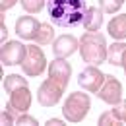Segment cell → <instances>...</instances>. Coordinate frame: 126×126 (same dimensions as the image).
I'll list each match as a JSON object with an SVG mask.
<instances>
[{
  "mask_svg": "<svg viewBox=\"0 0 126 126\" xmlns=\"http://www.w3.org/2000/svg\"><path fill=\"white\" fill-rule=\"evenodd\" d=\"M47 10L52 25L76 29L83 25L87 6L83 0H47Z\"/></svg>",
  "mask_w": 126,
  "mask_h": 126,
  "instance_id": "6da1fadb",
  "label": "cell"
},
{
  "mask_svg": "<svg viewBox=\"0 0 126 126\" xmlns=\"http://www.w3.org/2000/svg\"><path fill=\"white\" fill-rule=\"evenodd\" d=\"M79 52H81V60L87 64L99 66L107 62L109 47L105 35H101L99 31H85L79 39Z\"/></svg>",
  "mask_w": 126,
  "mask_h": 126,
  "instance_id": "7a4b0ae2",
  "label": "cell"
},
{
  "mask_svg": "<svg viewBox=\"0 0 126 126\" xmlns=\"http://www.w3.org/2000/svg\"><path fill=\"white\" fill-rule=\"evenodd\" d=\"M89 109H91L89 95L81 93V91H74V93H70L66 97V101H64V105H62V114L68 122L76 124V122H81L87 116Z\"/></svg>",
  "mask_w": 126,
  "mask_h": 126,
  "instance_id": "3957f363",
  "label": "cell"
},
{
  "mask_svg": "<svg viewBox=\"0 0 126 126\" xmlns=\"http://www.w3.org/2000/svg\"><path fill=\"white\" fill-rule=\"evenodd\" d=\"M64 91H66V85H62L60 81H56L54 78L48 76L37 89V101L41 107H54L62 99Z\"/></svg>",
  "mask_w": 126,
  "mask_h": 126,
  "instance_id": "277c9868",
  "label": "cell"
},
{
  "mask_svg": "<svg viewBox=\"0 0 126 126\" xmlns=\"http://www.w3.org/2000/svg\"><path fill=\"white\" fill-rule=\"evenodd\" d=\"M21 70L25 76H41L45 70H47V56L45 52L41 50V47H35V45H27V54L21 62Z\"/></svg>",
  "mask_w": 126,
  "mask_h": 126,
  "instance_id": "5b68a950",
  "label": "cell"
},
{
  "mask_svg": "<svg viewBox=\"0 0 126 126\" xmlns=\"http://www.w3.org/2000/svg\"><path fill=\"white\" fill-rule=\"evenodd\" d=\"M105 78H107V74H103V72L99 70V66L89 64L87 68H83V70L79 72L78 83H79L81 89H85V91H89V93H97V91L101 89V85L105 83Z\"/></svg>",
  "mask_w": 126,
  "mask_h": 126,
  "instance_id": "8992f818",
  "label": "cell"
},
{
  "mask_svg": "<svg viewBox=\"0 0 126 126\" xmlns=\"http://www.w3.org/2000/svg\"><path fill=\"white\" fill-rule=\"evenodd\" d=\"M95 95H97L101 101H105L107 105L116 107V105H120V103H122V83L114 78V76L107 74L105 83L101 85V89H99Z\"/></svg>",
  "mask_w": 126,
  "mask_h": 126,
  "instance_id": "52a82bcc",
  "label": "cell"
},
{
  "mask_svg": "<svg viewBox=\"0 0 126 126\" xmlns=\"http://www.w3.org/2000/svg\"><path fill=\"white\" fill-rule=\"evenodd\" d=\"M25 54H27V45H23L19 41H8V43H2L0 62L4 66H17L23 62Z\"/></svg>",
  "mask_w": 126,
  "mask_h": 126,
  "instance_id": "ba28073f",
  "label": "cell"
},
{
  "mask_svg": "<svg viewBox=\"0 0 126 126\" xmlns=\"http://www.w3.org/2000/svg\"><path fill=\"white\" fill-rule=\"evenodd\" d=\"M79 48V41L74 35H60L52 43V52L56 58H68Z\"/></svg>",
  "mask_w": 126,
  "mask_h": 126,
  "instance_id": "9c48e42d",
  "label": "cell"
},
{
  "mask_svg": "<svg viewBox=\"0 0 126 126\" xmlns=\"http://www.w3.org/2000/svg\"><path fill=\"white\" fill-rule=\"evenodd\" d=\"M41 27V21H37L33 16H21L16 19V33L19 39L35 41V35Z\"/></svg>",
  "mask_w": 126,
  "mask_h": 126,
  "instance_id": "30bf717a",
  "label": "cell"
},
{
  "mask_svg": "<svg viewBox=\"0 0 126 126\" xmlns=\"http://www.w3.org/2000/svg\"><path fill=\"white\" fill-rule=\"evenodd\" d=\"M48 76L68 87L70 78H72V64L66 62V58H54L48 66Z\"/></svg>",
  "mask_w": 126,
  "mask_h": 126,
  "instance_id": "8fae6325",
  "label": "cell"
},
{
  "mask_svg": "<svg viewBox=\"0 0 126 126\" xmlns=\"http://www.w3.org/2000/svg\"><path fill=\"white\" fill-rule=\"evenodd\" d=\"M10 95V103L14 105V109L19 110V114L21 112H27V109L31 107V101H33V95L29 91V85H21V87H16Z\"/></svg>",
  "mask_w": 126,
  "mask_h": 126,
  "instance_id": "7c38bea8",
  "label": "cell"
},
{
  "mask_svg": "<svg viewBox=\"0 0 126 126\" xmlns=\"http://www.w3.org/2000/svg\"><path fill=\"white\" fill-rule=\"evenodd\" d=\"M103 10L97 6H87L85 10V17H83V27L85 31H99L103 25Z\"/></svg>",
  "mask_w": 126,
  "mask_h": 126,
  "instance_id": "4fadbf2b",
  "label": "cell"
},
{
  "mask_svg": "<svg viewBox=\"0 0 126 126\" xmlns=\"http://www.w3.org/2000/svg\"><path fill=\"white\" fill-rule=\"evenodd\" d=\"M107 31L114 41H124L126 39V14L112 16V19L107 25Z\"/></svg>",
  "mask_w": 126,
  "mask_h": 126,
  "instance_id": "5bb4252c",
  "label": "cell"
},
{
  "mask_svg": "<svg viewBox=\"0 0 126 126\" xmlns=\"http://www.w3.org/2000/svg\"><path fill=\"white\" fill-rule=\"evenodd\" d=\"M52 41H54V27L50 23H41L39 31L35 35V43L43 47V45H50Z\"/></svg>",
  "mask_w": 126,
  "mask_h": 126,
  "instance_id": "9a60e30c",
  "label": "cell"
},
{
  "mask_svg": "<svg viewBox=\"0 0 126 126\" xmlns=\"http://www.w3.org/2000/svg\"><path fill=\"white\" fill-rule=\"evenodd\" d=\"M97 122H99L101 126H118V124H124L116 109H109V110H105V112L99 116V120H97Z\"/></svg>",
  "mask_w": 126,
  "mask_h": 126,
  "instance_id": "2e32d148",
  "label": "cell"
},
{
  "mask_svg": "<svg viewBox=\"0 0 126 126\" xmlns=\"http://www.w3.org/2000/svg\"><path fill=\"white\" fill-rule=\"evenodd\" d=\"M126 48V43L122 41H116V43H112L109 47V54H107V62L112 64V66H120V54H122V50Z\"/></svg>",
  "mask_w": 126,
  "mask_h": 126,
  "instance_id": "e0dca14e",
  "label": "cell"
},
{
  "mask_svg": "<svg viewBox=\"0 0 126 126\" xmlns=\"http://www.w3.org/2000/svg\"><path fill=\"white\" fill-rule=\"evenodd\" d=\"M21 85H27V79L21 78L19 74L4 76V91H6V93H12L16 87H21Z\"/></svg>",
  "mask_w": 126,
  "mask_h": 126,
  "instance_id": "ac0fdd59",
  "label": "cell"
},
{
  "mask_svg": "<svg viewBox=\"0 0 126 126\" xmlns=\"http://www.w3.org/2000/svg\"><path fill=\"white\" fill-rule=\"evenodd\" d=\"M19 2H21V8L27 14H39L47 4V0H19Z\"/></svg>",
  "mask_w": 126,
  "mask_h": 126,
  "instance_id": "d6986e66",
  "label": "cell"
},
{
  "mask_svg": "<svg viewBox=\"0 0 126 126\" xmlns=\"http://www.w3.org/2000/svg\"><path fill=\"white\" fill-rule=\"evenodd\" d=\"M126 0H99V8L105 14H116Z\"/></svg>",
  "mask_w": 126,
  "mask_h": 126,
  "instance_id": "ffe728a7",
  "label": "cell"
},
{
  "mask_svg": "<svg viewBox=\"0 0 126 126\" xmlns=\"http://www.w3.org/2000/svg\"><path fill=\"white\" fill-rule=\"evenodd\" d=\"M16 124L35 126V124H39V122H37V118H35V116H31V114H27V112H21V114H19V116L16 118Z\"/></svg>",
  "mask_w": 126,
  "mask_h": 126,
  "instance_id": "44dd1931",
  "label": "cell"
},
{
  "mask_svg": "<svg viewBox=\"0 0 126 126\" xmlns=\"http://www.w3.org/2000/svg\"><path fill=\"white\" fill-rule=\"evenodd\" d=\"M0 122L4 126H10V124H16V116L12 114V112H8V110L4 109L2 110V114H0Z\"/></svg>",
  "mask_w": 126,
  "mask_h": 126,
  "instance_id": "7402d4cb",
  "label": "cell"
},
{
  "mask_svg": "<svg viewBox=\"0 0 126 126\" xmlns=\"http://www.w3.org/2000/svg\"><path fill=\"white\" fill-rule=\"evenodd\" d=\"M19 0H0V14H4V12H8L10 8H14Z\"/></svg>",
  "mask_w": 126,
  "mask_h": 126,
  "instance_id": "603a6c76",
  "label": "cell"
},
{
  "mask_svg": "<svg viewBox=\"0 0 126 126\" xmlns=\"http://www.w3.org/2000/svg\"><path fill=\"white\" fill-rule=\"evenodd\" d=\"M0 39H2V43L8 39V27L4 23V16H2V23H0Z\"/></svg>",
  "mask_w": 126,
  "mask_h": 126,
  "instance_id": "cb8c5ba5",
  "label": "cell"
},
{
  "mask_svg": "<svg viewBox=\"0 0 126 126\" xmlns=\"http://www.w3.org/2000/svg\"><path fill=\"white\" fill-rule=\"evenodd\" d=\"M116 110H118V114H120V118H122V122L126 124V101H122L118 107H116Z\"/></svg>",
  "mask_w": 126,
  "mask_h": 126,
  "instance_id": "d4e9b609",
  "label": "cell"
},
{
  "mask_svg": "<svg viewBox=\"0 0 126 126\" xmlns=\"http://www.w3.org/2000/svg\"><path fill=\"white\" fill-rule=\"evenodd\" d=\"M120 68L124 70V74H126V48L122 50V54H120Z\"/></svg>",
  "mask_w": 126,
  "mask_h": 126,
  "instance_id": "484cf974",
  "label": "cell"
},
{
  "mask_svg": "<svg viewBox=\"0 0 126 126\" xmlns=\"http://www.w3.org/2000/svg\"><path fill=\"white\" fill-rule=\"evenodd\" d=\"M47 124L48 126H58V124H64V120H60V118H48Z\"/></svg>",
  "mask_w": 126,
  "mask_h": 126,
  "instance_id": "4316f807",
  "label": "cell"
}]
</instances>
